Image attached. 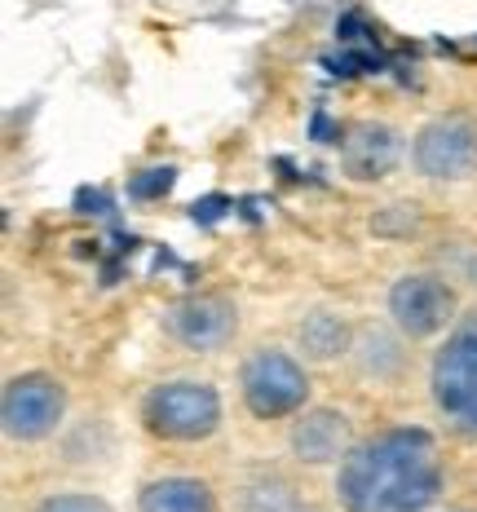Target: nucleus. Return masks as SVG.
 Segmentation results:
<instances>
[{"mask_svg": "<svg viewBox=\"0 0 477 512\" xmlns=\"http://www.w3.org/2000/svg\"><path fill=\"white\" fill-rule=\"evenodd\" d=\"M389 309H394L398 327L407 336H433L447 327V318L455 314V296L451 287L433 274H407L394 283L389 292Z\"/></svg>", "mask_w": 477, "mask_h": 512, "instance_id": "nucleus-7", "label": "nucleus"}, {"mask_svg": "<svg viewBox=\"0 0 477 512\" xmlns=\"http://www.w3.org/2000/svg\"><path fill=\"white\" fill-rule=\"evenodd\" d=\"M36 512H111L98 495H53Z\"/></svg>", "mask_w": 477, "mask_h": 512, "instance_id": "nucleus-13", "label": "nucleus"}, {"mask_svg": "<svg viewBox=\"0 0 477 512\" xmlns=\"http://www.w3.org/2000/svg\"><path fill=\"white\" fill-rule=\"evenodd\" d=\"M168 186H173V168H151V173H142L129 190L137 199H155V195H164Z\"/></svg>", "mask_w": 477, "mask_h": 512, "instance_id": "nucleus-14", "label": "nucleus"}, {"mask_svg": "<svg viewBox=\"0 0 477 512\" xmlns=\"http://www.w3.org/2000/svg\"><path fill=\"white\" fill-rule=\"evenodd\" d=\"M433 398L455 429L477 433V327L455 332L433 358Z\"/></svg>", "mask_w": 477, "mask_h": 512, "instance_id": "nucleus-3", "label": "nucleus"}, {"mask_svg": "<svg viewBox=\"0 0 477 512\" xmlns=\"http://www.w3.org/2000/svg\"><path fill=\"white\" fill-rule=\"evenodd\" d=\"M0 415H5V433L9 437H45L53 424L62 420V389L58 380L49 376H18L9 380L5 402H0Z\"/></svg>", "mask_w": 477, "mask_h": 512, "instance_id": "nucleus-6", "label": "nucleus"}, {"mask_svg": "<svg viewBox=\"0 0 477 512\" xmlns=\"http://www.w3.org/2000/svg\"><path fill=\"white\" fill-rule=\"evenodd\" d=\"M416 168L433 181H455L477 168V120L473 115H442L424 124L416 137Z\"/></svg>", "mask_w": 477, "mask_h": 512, "instance_id": "nucleus-5", "label": "nucleus"}, {"mask_svg": "<svg viewBox=\"0 0 477 512\" xmlns=\"http://www.w3.org/2000/svg\"><path fill=\"white\" fill-rule=\"evenodd\" d=\"M301 345H305V354H314V358H336L341 354V345H345V323L341 318H332V314L305 318Z\"/></svg>", "mask_w": 477, "mask_h": 512, "instance_id": "nucleus-12", "label": "nucleus"}, {"mask_svg": "<svg viewBox=\"0 0 477 512\" xmlns=\"http://www.w3.org/2000/svg\"><path fill=\"white\" fill-rule=\"evenodd\" d=\"M310 384H305V371L296 367L288 354H274V349H261L243 362V402H248L252 415L261 420H279V415H292L305 402Z\"/></svg>", "mask_w": 477, "mask_h": 512, "instance_id": "nucleus-4", "label": "nucleus"}, {"mask_svg": "<svg viewBox=\"0 0 477 512\" xmlns=\"http://www.w3.org/2000/svg\"><path fill=\"white\" fill-rule=\"evenodd\" d=\"M345 433H349L345 415H336V411H310L301 424H296L292 451L301 455L305 464H327V460H336V455H341Z\"/></svg>", "mask_w": 477, "mask_h": 512, "instance_id": "nucleus-10", "label": "nucleus"}, {"mask_svg": "<svg viewBox=\"0 0 477 512\" xmlns=\"http://www.w3.org/2000/svg\"><path fill=\"white\" fill-rule=\"evenodd\" d=\"M137 512H217V499L195 477H164L142 490Z\"/></svg>", "mask_w": 477, "mask_h": 512, "instance_id": "nucleus-11", "label": "nucleus"}, {"mask_svg": "<svg viewBox=\"0 0 477 512\" xmlns=\"http://www.w3.org/2000/svg\"><path fill=\"white\" fill-rule=\"evenodd\" d=\"M146 429L168 442H199L221 424V402L208 384L195 380H177V384H159L146 398Z\"/></svg>", "mask_w": 477, "mask_h": 512, "instance_id": "nucleus-2", "label": "nucleus"}, {"mask_svg": "<svg viewBox=\"0 0 477 512\" xmlns=\"http://www.w3.org/2000/svg\"><path fill=\"white\" fill-rule=\"evenodd\" d=\"M398 151H402V146H398L394 128H385V124H358L354 133L345 137L341 159H345L349 177L371 181V177H385L389 168L398 164Z\"/></svg>", "mask_w": 477, "mask_h": 512, "instance_id": "nucleus-9", "label": "nucleus"}, {"mask_svg": "<svg viewBox=\"0 0 477 512\" xmlns=\"http://www.w3.org/2000/svg\"><path fill=\"white\" fill-rule=\"evenodd\" d=\"M442 486L433 437L394 429L363 442L341 468L345 512H424Z\"/></svg>", "mask_w": 477, "mask_h": 512, "instance_id": "nucleus-1", "label": "nucleus"}, {"mask_svg": "<svg viewBox=\"0 0 477 512\" xmlns=\"http://www.w3.org/2000/svg\"><path fill=\"white\" fill-rule=\"evenodd\" d=\"M168 332L190 349H212L235 332V305L221 296H190L168 314Z\"/></svg>", "mask_w": 477, "mask_h": 512, "instance_id": "nucleus-8", "label": "nucleus"}]
</instances>
